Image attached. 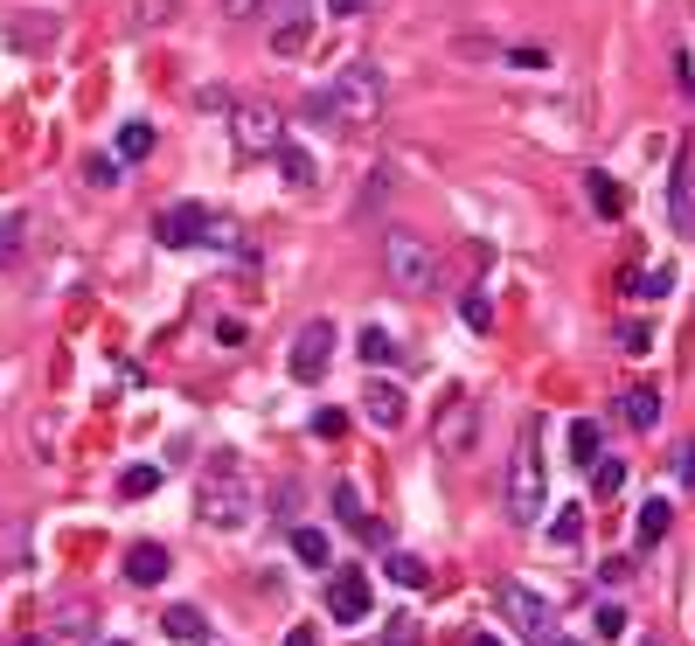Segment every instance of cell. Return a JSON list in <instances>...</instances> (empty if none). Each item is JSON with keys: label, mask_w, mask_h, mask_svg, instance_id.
Masks as SVG:
<instances>
[{"label": "cell", "mask_w": 695, "mask_h": 646, "mask_svg": "<svg viewBox=\"0 0 695 646\" xmlns=\"http://www.w3.org/2000/svg\"><path fill=\"white\" fill-rule=\"evenodd\" d=\"M14 257H21V223L8 216V223H0V265H14Z\"/></svg>", "instance_id": "obj_36"}, {"label": "cell", "mask_w": 695, "mask_h": 646, "mask_svg": "<svg viewBox=\"0 0 695 646\" xmlns=\"http://www.w3.org/2000/svg\"><path fill=\"white\" fill-rule=\"evenodd\" d=\"M202 244H216V250H237V244H244V229L229 223V216H209V229H202Z\"/></svg>", "instance_id": "obj_32"}, {"label": "cell", "mask_w": 695, "mask_h": 646, "mask_svg": "<svg viewBox=\"0 0 695 646\" xmlns=\"http://www.w3.org/2000/svg\"><path fill=\"white\" fill-rule=\"evenodd\" d=\"M153 486H161V466H125V480H119V494L125 501H146Z\"/></svg>", "instance_id": "obj_28"}, {"label": "cell", "mask_w": 695, "mask_h": 646, "mask_svg": "<svg viewBox=\"0 0 695 646\" xmlns=\"http://www.w3.org/2000/svg\"><path fill=\"white\" fill-rule=\"evenodd\" d=\"M327 14H369V0H327Z\"/></svg>", "instance_id": "obj_42"}, {"label": "cell", "mask_w": 695, "mask_h": 646, "mask_svg": "<svg viewBox=\"0 0 695 646\" xmlns=\"http://www.w3.org/2000/svg\"><path fill=\"white\" fill-rule=\"evenodd\" d=\"M229 140H237V153H244V161H257V153H272L286 133H278V112H272V105L244 98V105H229Z\"/></svg>", "instance_id": "obj_6"}, {"label": "cell", "mask_w": 695, "mask_h": 646, "mask_svg": "<svg viewBox=\"0 0 695 646\" xmlns=\"http://www.w3.org/2000/svg\"><path fill=\"white\" fill-rule=\"evenodd\" d=\"M362 418L376 431H403L410 424V397L397 390V382H369V390H362Z\"/></svg>", "instance_id": "obj_11"}, {"label": "cell", "mask_w": 695, "mask_h": 646, "mask_svg": "<svg viewBox=\"0 0 695 646\" xmlns=\"http://www.w3.org/2000/svg\"><path fill=\"white\" fill-rule=\"evenodd\" d=\"M599 577H605V584H626V577H633V556H605Z\"/></svg>", "instance_id": "obj_39"}, {"label": "cell", "mask_w": 695, "mask_h": 646, "mask_svg": "<svg viewBox=\"0 0 695 646\" xmlns=\"http://www.w3.org/2000/svg\"><path fill=\"white\" fill-rule=\"evenodd\" d=\"M161 633L182 639V646H202V639H209V618H202V605H167L161 612Z\"/></svg>", "instance_id": "obj_20"}, {"label": "cell", "mask_w": 695, "mask_h": 646, "mask_svg": "<svg viewBox=\"0 0 695 646\" xmlns=\"http://www.w3.org/2000/svg\"><path fill=\"white\" fill-rule=\"evenodd\" d=\"M355 355H362L369 369H382V361H397L403 348H397V341H390V334H382V327H362V341H355Z\"/></svg>", "instance_id": "obj_24"}, {"label": "cell", "mask_w": 695, "mask_h": 646, "mask_svg": "<svg viewBox=\"0 0 695 646\" xmlns=\"http://www.w3.org/2000/svg\"><path fill=\"white\" fill-rule=\"evenodd\" d=\"M382 646H418V618L397 612V618H390V633H382Z\"/></svg>", "instance_id": "obj_35"}, {"label": "cell", "mask_w": 695, "mask_h": 646, "mask_svg": "<svg viewBox=\"0 0 695 646\" xmlns=\"http://www.w3.org/2000/svg\"><path fill=\"white\" fill-rule=\"evenodd\" d=\"M327 618H334V626H362V618H369V571L334 563V577H327Z\"/></svg>", "instance_id": "obj_7"}, {"label": "cell", "mask_w": 695, "mask_h": 646, "mask_svg": "<svg viewBox=\"0 0 695 646\" xmlns=\"http://www.w3.org/2000/svg\"><path fill=\"white\" fill-rule=\"evenodd\" d=\"M467 646H501V639H494V633H473V639H467Z\"/></svg>", "instance_id": "obj_44"}, {"label": "cell", "mask_w": 695, "mask_h": 646, "mask_svg": "<svg viewBox=\"0 0 695 646\" xmlns=\"http://www.w3.org/2000/svg\"><path fill=\"white\" fill-rule=\"evenodd\" d=\"M91 626H98L91 598H57L49 605V639H91Z\"/></svg>", "instance_id": "obj_16"}, {"label": "cell", "mask_w": 695, "mask_h": 646, "mask_svg": "<svg viewBox=\"0 0 695 646\" xmlns=\"http://www.w3.org/2000/svg\"><path fill=\"white\" fill-rule=\"evenodd\" d=\"M667 223H675L682 237H695V153L675 161V181H667Z\"/></svg>", "instance_id": "obj_12"}, {"label": "cell", "mask_w": 695, "mask_h": 646, "mask_svg": "<svg viewBox=\"0 0 695 646\" xmlns=\"http://www.w3.org/2000/svg\"><path fill=\"white\" fill-rule=\"evenodd\" d=\"M382 271H390V286L425 299L439 293V250H431V237H418V229H390L382 237Z\"/></svg>", "instance_id": "obj_4"}, {"label": "cell", "mask_w": 695, "mask_h": 646, "mask_svg": "<svg viewBox=\"0 0 695 646\" xmlns=\"http://www.w3.org/2000/svg\"><path fill=\"white\" fill-rule=\"evenodd\" d=\"M584 202L612 223V216H626V202H633V195H626V181H612L605 167H591V174H584Z\"/></svg>", "instance_id": "obj_18"}, {"label": "cell", "mask_w": 695, "mask_h": 646, "mask_svg": "<svg viewBox=\"0 0 695 646\" xmlns=\"http://www.w3.org/2000/svg\"><path fill=\"white\" fill-rule=\"evenodd\" d=\"M675 529V507H667V494H654V501H640V522H633V542L640 550H661V535Z\"/></svg>", "instance_id": "obj_19"}, {"label": "cell", "mask_w": 695, "mask_h": 646, "mask_svg": "<svg viewBox=\"0 0 695 646\" xmlns=\"http://www.w3.org/2000/svg\"><path fill=\"white\" fill-rule=\"evenodd\" d=\"M98 646H125V639H98Z\"/></svg>", "instance_id": "obj_46"}, {"label": "cell", "mask_w": 695, "mask_h": 646, "mask_svg": "<svg viewBox=\"0 0 695 646\" xmlns=\"http://www.w3.org/2000/svg\"><path fill=\"white\" fill-rule=\"evenodd\" d=\"M543 646H578V639H556V633H550V639H543Z\"/></svg>", "instance_id": "obj_45"}, {"label": "cell", "mask_w": 695, "mask_h": 646, "mask_svg": "<svg viewBox=\"0 0 695 646\" xmlns=\"http://www.w3.org/2000/svg\"><path fill=\"white\" fill-rule=\"evenodd\" d=\"M675 473H682V486H695V438L682 445V459H675Z\"/></svg>", "instance_id": "obj_41"}, {"label": "cell", "mask_w": 695, "mask_h": 646, "mask_svg": "<svg viewBox=\"0 0 695 646\" xmlns=\"http://www.w3.org/2000/svg\"><path fill=\"white\" fill-rule=\"evenodd\" d=\"M286 646H314V626H293V639Z\"/></svg>", "instance_id": "obj_43"}, {"label": "cell", "mask_w": 695, "mask_h": 646, "mask_svg": "<svg viewBox=\"0 0 695 646\" xmlns=\"http://www.w3.org/2000/svg\"><path fill=\"white\" fill-rule=\"evenodd\" d=\"M633 293H640V299H661V293H675V271H633Z\"/></svg>", "instance_id": "obj_33"}, {"label": "cell", "mask_w": 695, "mask_h": 646, "mask_svg": "<svg viewBox=\"0 0 695 646\" xmlns=\"http://www.w3.org/2000/svg\"><path fill=\"white\" fill-rule=\"evenodd\" d=\"M459 320H467L473 334H487V327H494V299H487V293H467V299H459Z\"/></svg>", "instance_id": "obj_29"}, {"label": "cell", "mask_w": 695, "mask_h": 646, "mask_svg": "<svg viewBox=\"0 0 695 646\" xmlns=\"http://www.w3.org/2000/svg\"><path fill=\"white\" fill-rule=\"evenodd\" d=\"M272 161H278V174H286V188H299V195H314V188H320V167H314V153H306L293 133L272 146Z\"/></svg>", "instance_id": "obj_13"}, {"label": "cell", "mask_w": 695, "mask_h": 646, "mask_svg": "<svg viewBox=\"0 0 695 646\" xmlns=\"http://www.w3.org/2000/svg\"><path fill=\"white\" fill-rule=\"evenodd\" d=\"M334 514H341V529H355L362 542H382V522L362 507V494H355V480H334Z\"/></svg>", "instance_id": "obj_15"}, {"label": "cell", "mask_w": 695, "mask_h": 646, "mask_svg": "<svg viewBox=\"0 0 695 646\" xmlns=\"http://www.w3.org/2000/svg\"><path fill=\"white\" fill-rule=\"evenodd\" d=\"M334 320H306L299 334H293V355H286V369H293V382H320L327 369H334Z\"/></svg>", "instance_id": "obj_5"}, {"label": "cell", "mask_w": 695, "mask_h": 646, "mask_svg": "<svg viewBox=\"0 0 695 646\" xmlns=\"http://www.w3.org/2000/svg\"><path fill=\"white\" fill-rule=\"evenodd\" d=\"M202 229H209V209H202V202H167V209L153 216V237H161L167 250L202 244Z\"/></svg>", "instance_id": "obj_10"}, {"label": "cell", "mask_w": 695, "mask_h": 646, "mask_svg": "<svg viewBox=\"0 0 695 646\" xmlns=\"http://www.w3.org/2000/svg\"><path fill=\"white\" fill-rule=\"evenodd\" d=\"M167 571H174V556L161 550V542H133V550H125V577H133L140 591L167 584Z\"/></svg>", "instance_id": "obj_14"}, {"label": "cell", "mask_w": 695, "mask_h": 646, "mask_svg": "<svg viewBox=\"0 0 695 646\" xmlns=\"http://www.w3.org/2000/svg\"><path fill=\"white\" fill-rule=\"evenodd\" d=\"M390 577H397L403 591H418L431 571H425V556H410V550H390Z\"/></svg>", "instance_id": "obj_27"}, {"label": "cell", "mask_w": 695, "mask_h": 646, "mask_svg": "<svg viewBox=\"0 0 695 646\" xmlns=\"http://www.w3.org/2000/svg\"><path fill=\"white\" fill-rule=\"evenodd\" d=\"M314 431H320V438H341V431H348V418H341V410H320Z\"/></svg>", "instance_id": "obj_40"}, {"label": "cell", "mask_w": 695, "mask_h": 646, "mask_svg": "<svg viewBox=\"0 0 695 646\" xmlns=\"http://www.w3.org/2000/svg\"><path fill=\"white\" fill-rule=\"evenodd\" d=\"M591 626H599V639H620L626 633V612L620 605H599V612H591Z\"/></svg>", "instance_id": "obj_34"}, {"label": "cell", "mask_w": 695, "mask_h": 646, "mask_svg": "<svg viewBox=\"0 0 695 646\" xmlns=\"http://www.w3.org/2000/svg\"><path fill=\"white\" fill-rule=\"evenodd\" d=\"M543 494H550V480H543V424H522V438H514V452H508V522L514 529H535V514H543Z\"/></svg>", "instance_id": "obj_3"}, {"label": "cell", "mask_w": 695, "mask_h": 646, "mask_svg": "<svg viewBox=\"0 0 695 646\" xmlns=\"http://www.w3.org/2000/svg\"><path fill=\"white\" fill-rule=\"evenodd\" d=\"M265 8H272V0H223V14H229V21H257Z\"/></svg>", "instance_id": "obj_37"}, {"label": "cell", "mask_w": 695, "mask_h": 646, "mask_svg": "<svg viewBox=\"0 0 695 646\" xmlns=\"http://www.w3.org/2000/svg\"><path fill=\"white\" fill-rule=\"evenodd\" d=\"M550 535H556V550H571V542L584 535V507H556V522H550Z\"/></svg>", "instance_id": "obj_31"}, {"label": "cell", "mask_w": 695, "mask_h": 646, "mask_svg": "<svg viewBox=\"0 0 695 646\" xmlns=\"http://www.w3.org/2000/svg\"><path fill=\"white\" fill-rule=\"evenodd\" d=\"M508 63H514V70H550L543 49H508Z\"/></svg>", "instance_id": "obj_38"}, {"label": "cell", "mask_w": 695, "mask_h": 646, "mask_svg": "<svg viewBox=\"0 0 695 646\" xmlns=\"http://www.w3.org/2000/svg\"><path fill=\"white\" fill-rule=\"evenodd\" d=\"M591 486H599V494L612 501V494L626 486V459H605V452H599V459H591Z\"/></svg>", "instance_id": "obj_26"}, {"label": "cell", "mask_w": 695, "mask_h": 646, "mask_svg": "<svg viewBox=\"0 0 695 646\" xmlns=\"http://www.w3.org/2000/svg\"><path fill=\"white\" fill-rule=\"evenodd\" d=\"M153 140H161V133H153V125H146V119H133V125H119V161H146V153H153Z\"/></svg>", "instance_id": "obj_23"}, {"label": "cell", "mask_w": 695, "mask_h": 646, "mask_svg": "<svg viewBox=\"0 0 695 646\" xmlns=\"http://www.w3.org/2000/svg\"><path fill=\"white\" fill-rule=\"evenodd\" d=\"M119 167H125V161H112V153H91V161H84V181H91V188H119Z\"/></svg>", "instance_id": "obj_30"}, {"label": "cell", "mask_w": 695, "mask_h": 646, "mask_svg": "<svg viewBox=\"0 0 695 646\" xmlns=\"http://www.w3.org/2000/svg\"><path fill=\"white\" fill-rule=\"evenodd\" d=\"M195 514H202V529H223V535H237L257 522V480L237 452H216L209 466H202L195 480Z\"/></svg>", "instance_id": "obj_2"}, {"label": "cell", "mask_w": 695, "mask_h": 646, "mask_svg": "<svg viewBox=\"0 0 695 646\" xmlns=\"http://www.w3.org/2000/svg\"><path fill=\"white\" fill-rule=\"evenodd\" d=\"M293 556L306 563V571H327V563H334V542H327L320 529H293Z\"/></svg>", "instance_id": "obj_22"}, {"label": "cell", "mask_w": 695, "mask_h": 646, "mask_svg": "<svg viewBox=\"0 0 695 646\" xmlns=\"http://www.w3.org/2000/svg\"><path fill=\"white\" fill-rule=\"evenodd\" d=\"M620 410H626L633 431H654V424H661V390H647V382H640V390L620 397Z\"/></svg>", "instance_id": "obj_21"}, {"label": "cell", "mask_w": 695, "mask_h": 646, "mask_svg": "<svg viewBox=\"0 0 695 646\" xmlns=\"http://www.w3.org/2000/svg\"><path fill=\"white\" fill-rule=\"evenodd\" d=\"M599 452H605V431L591 424V418H578V424H571V459H578V466H591Z\"/></svg>", "instance_id": "obj_25"}, {"label": "cell", "mask_w": 695, "mask_h": 646, "mask_svg": "<svg viewBox=\"0 0 695 646\" xmlns=\"http://www.w3.org/2000/svg\"><path fill=\"white\" fill-rule=\"evenodd\" d=\"M306 42H314V14H306V0H286V14H278V29H272V49L278 57H299Z\"/></svg>", "instance_id": "obj_17"}, {"label": "cell", "mask_w": 695, "mask_h": 646, "mask_svg": "<svg viewBox=\"0 0 695 646\" xmlns=\"http://www.w3.org/2000/svg\"><path fill=\"white\" fill-rule=\"evenodd\" d=\"M306 119L327 125V133H341V140H369L382 125V76L369 63L334 70V84H320L314 98H306Z\"/></svg>", "instance_id": "obj_1"}, {"label": "cell", "mask_w": 695, "mask_h": 646, "mask_svg": "<svg viewBox=\"0 0 695 646\" xmlns=\"http://www.w3.org/2000/svg\"><path fill=\"white\" fill-rule=\"evenodd\" d=\"M473 431H480V403H473L467 390H452V397L439 403V424H431V438H439L446 459H459V452H473Z\"/></svg>", "instance_id": "obj_8"}, {"label": "cell", "mask_w": 695, "mask_h": 646, "mask_svg": "<svg viewBox=\"0 0 695 646\" xmlns=\"http://www.w3.org/2000/svg\"><path fill=\"white\" fill-rule=\"evenodd\" d=\"M501 618H508V626L522 633V639H535V646H543V639H550V626H556L550 598H535L529 584H501Z\"/></svg>", "instance_id": "obj_9"}]
</instances>
